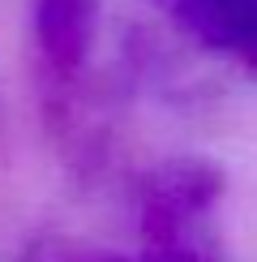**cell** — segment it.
<instances>
[{"label":"cell","instance_id":"1","mask_svg":"<svg viewBox=\"0 0 257 262\" xmlns=\"http://www.w3.org/2000/svg\"><path fill=\"white\" fill-rule=\"evenodd\" d=\"M193 5L214 35L240 48H257V0H193Z\"/></svg>","mask_w":257,"mask_h":262}]
</instances>
